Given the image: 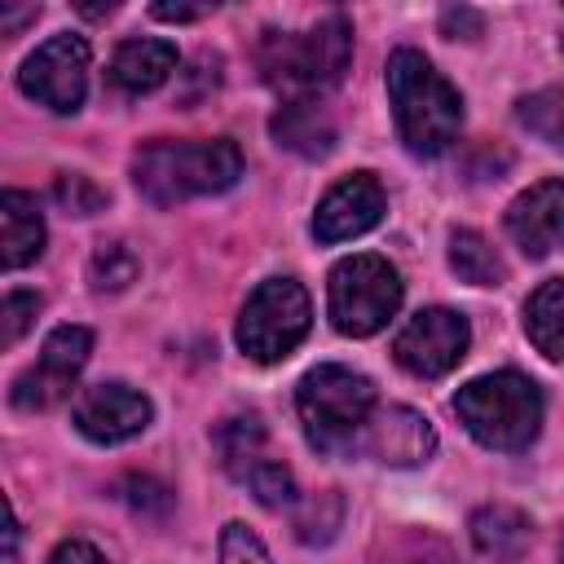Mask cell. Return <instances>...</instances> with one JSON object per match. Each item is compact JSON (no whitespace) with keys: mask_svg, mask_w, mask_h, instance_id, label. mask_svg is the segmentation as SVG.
I'll list each match as a JSON object with an SVG mask.
<instances>
[{"mask_svg":"<svg viewBox=\"0 0 564 564\" xmlns=\"http://www.w3.org/2000/svg\"><path fill=\"white\" fill-rule=\"evenodd\" d=\"M308 322H313L308 291L295 278H264L247 295L234 339L251 361L273 366V361H286L300 348V339L308 335Z\"/></svg>","mask_w":564,"mask_h":564,"instance_id":"obj_7","label":"cell"},{"mask_svg":"<svg viewBox=\"0 0 564 564\" xmlns=\"http://www.w3.org/2000/svg\"><path fill=\"white\" fill-rule=\"evenodd\" d=\"M88 352H93V330L88 326H57V330H48V339L40 348V361L13 379L9 401L18 410H26V414L53 410L57 401L70 397Z\"/></svg>","mask_w":564,"mask_h":564,"instance_id":"obj_8","label":"cell"},{"mask_svg":"<svg viewBox=\"0 0 564 564\" xmlns=\"http://www.w3.org/2000/svg\"><path fill=\"white\" fill-rule=\"evenodd\" d=\"M449 269H454L463 282H471V286H502V282H507L502 256H498V251L489 247V238L476 234V229H454V234H449Z\"/></svg>","mask_w":564,"mask_h":564,"instance_id":"obj_21","label":"cell"},{"mask_svg":"<svg viewBox=\"0 0 564 564\" xmlns=\"http://www.w3.org/2000/svg\"><path fill=\"white\" fill-rule=\"evenodd\" d=\"M304 436L322 454L357 449V436L375 410V383L348 366H317L295 388Z\"/></svg>","mask_w":564,"mask_h":564,"instance_id":"obj_5","label":"cell"},{"mask_svg":"<svg viewBox=\"0 0 564 564\" xmlns=\"http://www.w3.org/2000/svg\"><path fill=\"white\" fill-rule=\"evenodd\" d=\"M123 489H128V507L141 511V516H163L172 507V494L159 480H150V476H132Z\"/></svg>","mask_w":564,"mask_h":564,"instance_id":"obj_29","label":"cell"},{"mask_svg":"<svg viewBox=\"0 0 564 564\" xmlns=\"http://www.w3.org/2000/svg\"><path fill=\"white\" fill-rule=\"evenodd\" d=\"M339 520H344V502H339L335 489H326V494H317V498L300 511V520H295V538H300L304 546H322V542L335 538Z\"/></svg>","mask_w":564,"mask_h":564,"instance_id":"obj_24","label":"cell"},{"mask_svg":"<svg viewBox=\"0 0 564 564\" xmlns=\"http://www.w3.org/2000/svg\"><path fill=\"white\" fill-rule=\"evenodd\" d=\"M225 564H234V560H269V546L256 538V533H247V524H225V533H220V551H216Z\"/></svg>","mask_w":564,"mask_h":564,"instance_id":"obj_28","label":"cell"},{"mask_svg":"<svg viewBox=\"0 0 564 564\" xmlns=\"http://www.w3.org/2000/svg\"><path fill=\"white\" fill-rule=\"evenodd\" d=\"M66 560H106V551H101V546H93V542H79V538H70V542L53 546L48 564H66Z\"/></svg>","mask_w":564,"mask_h":564,"instance_id":"obj_32","label":"cell"},{"mask_svg":"<svg viewBox=\"0 0 564 564\" xmlns=\"http://www.w3.org/2000/svg\"><path fill=\"white\" fill-rule=\"evenodd\" d=\"M242 485L256 494L260 507H273V511H278V507H291V502H295V476H291V467L278 463V458L256 463Z\"/></svg>","mask_w":564,"mask_h":564,"instance_id":"obj_26","label":"cell"},{"mask_svg":"<svg viewBox=\"0 0 564 564\" xmlns=\"http://www.w3.org/2000/svg\"><path fill=\"white\" fill-rule=\"evenodd\" d=\"M471 344V326L454 308H419L392 339V357L414 379H441L449 375Z\"/></svg>","mask_w":564,"mask_h":564,"instance_id":"obj_9","label":"cell"},{"mask_svg":"<svg viewBox=\"0 0 564 564\" xmlns=\"http://www.w3.org/2000/svg\"><path fill=\"white\" fill-rule=\"evenodd\" d=\"M40 251H44V216H40L35 198L22 189H4L0 194V260H4V269H22V264L40 260Z\"/></svg>","mask_w":564,"mask_h":564,"instance_id":"obj_17","label":"cell"},{"mask_svg":"<svg viewBox=\"0 0 564 564\" xmlns=\"http://www.w3.org/2000/svg\"><path fill=\"white\" fill-rule=\"evenodd\" d=\"M176 70V48L167 40H128L110 57V84L128 97L154 93Z\"/></svg>","mask_w":564,"mask_h":564,"instance_id":"obj_16","label":"cell"},{"mask_svg":"<svg viewBox=\"0 0 564 564\" xmlns=\"http://www.w3.org/2000/svg\"><path fill=\"white\" fill-rule=\"evenodd\" d=\"M330 326L339 335L366 339L383 330L401 308V273L383 256H348L330 269L326 282Z\"/></svg>","mask_w":564,"mask_h":564,"instance_id":"obj_6","label":"cell"},{"mask_svg":"<svg viewBox=\"0 0 564 564\" xmlns=\"http://www.w3.org/2000/svg\"><path fill=\"white\" fill-rule=\"evenodd\" d=\"M502 220H507L511 242L529 260L551 256V247L564 238V181H538V185H529L524 194L511 198V207H507Z\"/></svg>","mask_w":564,"mask_h":564,"instance_id":"obj_14","label":"cell"},{"mask_svg":"<svg viewBox=\"0 0 564 564\" xmlns=\"http://www.w3.org/2000/svg\"><path fill=\"white\" fill-rule=\"evenodd\" d=\"M150 397H141L128 383H93L75 401V427L97 441V445H119L132 441L137 432L150 427Z\"/></svg>","mask_w":564,"mask_h":564,"instance_id":"obj_11","label":"cell"},{"mask_svg":"<svg viewBox=\"0 0 564 564\" xmlns=\"http://www.w3.org/2000/svg\"><path fill=\"white\" fill-rule=\"evenodd\" d=\"M0 9H4V18H0V31H4V35H18V31L40 13L35 0H0Z\"/></svg>","mask_w":564,"mask_h":564,"instance_id":"obj_31","label":"cell"},{"mask_svg":"<svg viewBox=\"0 0 564 564\" xmlns=\"http://www.w3.org/2000/svg\"><path fill=\"white\" fill-rule=\"evenodd\" d=\"M388 101L410 154L432 159L454 145L463 128V97L419 48H397L388 57Z\"/></svg>","mask_w":564,"mask_h":564,"instance_id":"obj_2","label":"cell"},{"mask_svg":"<svg viewBox=\"0 0 564 564\" xmlns=\"http://www.w3.org/2000/svg\"><path fill=\"white\" fill-rule=\"evenodd\" d=\"M533 538V524L524 511L507 507V502H494V507H480L471 516V542L476 551L485 555H520Z\"/></svg>","mask_w":564,"mask_h":564,"instance_id":"obj_20","label":"cell"},{"mask_svg":"<svg viewBox=\"0 0 564 564\" xmlns=\"http://www.w3.org/2000/svg\"><path fill=\"white\" fill-rule=\"evenodd\" d=\"M53 198H57V207L66 216H97L110 203V194L93 176H84V172H62L53 181Z\"/></svg>","mask_w":564,"mask_h":564,"instance_id":"obj_25","label":"cell"},{"mask_svg":"<svg viewBox=\"0 0 564 564\" xmlns=\"http://www.w3.org/2000/svg\"><path fill=\"white\" fill-rule=\"evenodd\" d=\"M524 335L551 361H564V278L542 282L524 304Z\"/></svg>","mask_w":564,"mask_h":564,"instance_id":"obj_19","label":"cell"},{"mask_svg":"<svg viewBox=\"0 0 564 564\" xmlns=\"http://www.w3.org/2000/svg\"><path fill=\"white\" fill-rule=\"evenodd\" d=\"M70 4H75V13H79V18L101 22V18H110V13H115L123 0H70Z\"/></svg>","mask_w":564,"mask_h":564,"instance_id":"obj_34","label":"cell"},{"mask_svg":"<svg viewBox=\"0 0 564 564\" xmlns=\"http://www.w3.org/2000/svg\"><path fill=\"white\" fill-rule=\"evenodd\" d=\"M40 308H44V300L35 291H9L4 295V308H0V339H4V348H13L31 330Z\"/></svg>","mask_w":564,"mask_h":564,"instance_id":"obj_27","label":"cell"},{"mask_svg":"<svg viewBox=\"0 0 564 564\" xmlns=\"http://www.w3.org/2000/svg\"><path fill=\"white\" fill-rule=\"evenodd\" d=\"M458 26H467V31H471V40L480 35V18H476V13H467V9H445V18H441V31L454 40V31H458Z\"/></svg>","mask_w":564,"mask_h":564,"instance_id":"obj_33","label":"cell"},{"mask_svg":"<svg viewBox=\"0 0 564 564\" xmlns=\"http://www.w3.org/2000/svg\"><path fill=\"white\" fill-rule=\"evenodd\" d=\"M357 449H366L370 458L388 463V467H419L432 458L436 449V432L432 423L410 410V405H375L361 436H357Z\"/></svg>","mask_w":564,"mask_h":564,"instance_id":"obj_13","label":"cell"},{"mask_svg":"<svg viewBox=\"0 0 564 564\" xmlns=\"http://www.w3.org/2000/svg\"><path fill=\"white\" fill-rule=\"evenodd\" d=\"M454 414L489 449H529L542 432V388L520 370H494L454 392Z\"/></svg>","mask_w":564,"mask_h":564,"instance_id":"obj_3","label":"cell"},{"mask_svg":"<svg viewBox=\"0 0 564 564\" xmlns=\"http://www.w3.org/2000/svg\"><path fill=\"white\" fill-rule=\"evenodd\" d=\"M137 269H141V260H137V251L128 242H101L93 251V260H88V282H93V291L115 295L137 278Z\"/></svg>","mask_w":564,"mask_h":564,"instance_id":"obj_23","label":"cell"},{"mask_svg":"<svg viewBox=\"0 0 564 564\" xmlns=\"http://www.w3.org/2000/svg\"><path fill=\"white\" fill-rule=\"evenodd\" d=\"M216 449H220V463L234 480H247L256 463L269 458V432L260 423V414H234L216 427Z\"/></svg>","mask_w":564,"mask_h":564,"instance_id":"obj_18","label":"cell"},{"mask_svg":"<svg viewBox=\"0 0 564 564\" xmlns=\"http://www.w3.org/2000/svg\"><path fill=\"white\" fill-rule=\"evenodd\" d=\"M225 0H150V13L159 18V22H198V18H207V13H216Z\"/></svg>","mask_w":564,"mask_h":564,"instance_id":"obj_30","label":"cell"},{"mask_svg":"<svg viewBox=\"0 0 564 564\" xmlns=\"http://www.w3.org/2000/svg\"><path fill=\"white\" fill-rule=\"evenodd\" d=\"M348 62H352V26L339 13L322 18L308 31H269L260 40L264 84H273L278 93H291V97L322 93V88L339 84Z\"/></svg>","mask_w":564,"mask_h":564,"instance_id":"obj_4","label":"cell"},{"mask_svg":"<svg viewBox=\"0 0 564 564\" xmlns=\"http://www.w3.org/2000/svg\"><path fill=\"white\" fill-rule=\"evenodd\" d=\"M242 176V154L229 137L212 141H145L132 154V185L154 207H176L185 198L225 194Z\"/></svg>","mask_w":564,"mask_h":564,"instance_id":"obj_1","label":"cell"},{"mask_svg":"<svg viewBox=\"0 0 564 564\" xmlns=\"http://www.w3.org/2000/svg\"><path fill=\"white\" fill-rule=\"evenodd\" d=\"M383 185L375 172H352L339 185L326 189V198L313 212V238L317 242H348L379 225L383 216Z\"/></svg>","mask_w":564,"mask_h":564,"instance_id":"obj_12","label":"cell"},{"mask_svg":"<svg viewBox=\"0 0 564 564\" xmlns=\"http://www.w3.org/2000/svg\"><path fill=\"white\" fill-rule=\"evenodd\" d=\"M560 48H564V35H560Z\"/></svg>","mask_w":564,"mask_h":564,"instance_id":"obj_35","label":"cell"},{"mask_svg":"<svg viewBox=\"0 0 564 564\" xmlns=\"http://www.w3.org/2000/svg\"><path fill=\"white\" fill-rule=\"evenodd\" d=\"M269 132H273V141L282 150H291L300 159H326L335 150V137H339L330 110L322 101H313V97H291L269 119Z\"/></svg>","mask_w":564,"mask_h":564,"instance_id":"obj_15","label":"cell"},{"mask_svg":"<svg viewBox=\"0 0 564 564\" xmlns=\"http://www.w3.org/2000/svg\"><path fill=\"white\" fill-rule=\"evenodd\" d=\"M516 123L551 150H564V88H538L516 101Z\"/></svg>","mask_w":564,"mask_h":564,"instance_id":"obj_22","label":"cell"},{"mask_svg":"<svg viewBox=\"0 0 564 564\" xmlns=\"http://www.w3.org/2000/svg\"><path fill=\"white\" fill-rule=\"evenodd\" d=\"M18 88L57 110V115H75L88 88V44L79 35H53L44 40L18 70Z\"/></svg>","mask_w":564,"mask_h":564,"instance_id":"obj_10","label":"cell"}]
</instances>
